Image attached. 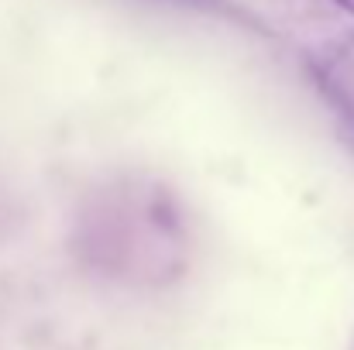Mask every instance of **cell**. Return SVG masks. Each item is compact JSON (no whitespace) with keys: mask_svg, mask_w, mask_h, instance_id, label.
<instances>
[{"mask_svg":"<svg viewBox=\"0 0 354 350\" xmlns=\"http://www.w3.org/2000/svg\"><path fill=\"white\" fill-rule=\"evenodd\" d=\"M341 3H344V7H348V10H354V0H341Z\"/></svg>","mask_w":354,"mask_h":350,"instance_id":"cell-1","label":"cell"}]
</instances>
